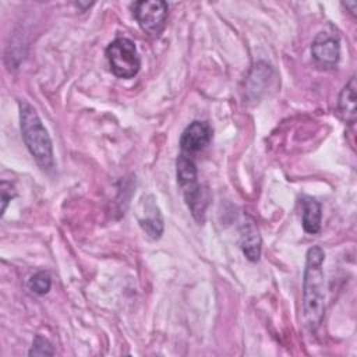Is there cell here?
Wrapping results in <instances>:
<instances>
[{"instance_id": "4", "label": "cell", "mask_w": 357, "mask_h": 357, "mask_svg": "<svg viewBox=\"0 0 357 357\" xmlns=\"http://www.w3.org/2000/svg\"><path fill=\"white\" fill-rule=\"evenodd\" d=\"M167 3L162 0L153 1H135L132 4V14L144 32L152 36H158L166 24Z\"/></svg>"}, {"instance_id": "3", "label": "cell", "mask_w": 357, "mask_h": 357, "mask_svg": "<svg viewBox=\"0 0 357 357\" xmlns=\"http://www.w3.org/2000/svg\"><path fill=\"white\" fill-rule=\"evenodd\" d=\"M106 57L112 73L119 78H132L138 74L141 59L135 43L128 38H117L106 47Z\"/></svg>"}, {"instance_id": "10", "label": "cell", "mask_w": 357, "mask_h": 357, "mask_svg": "<svg viewBox=\"0 0 357 357\" xmlns=\"http://www.w3.org/2000/svg\"><path fill=\"white\" fill-rule=\"evenodd\" d=\"M339 112L349 124L356 121V77H351L339 95Z\"/></svg>"}, {"instance_id": "7", "label": "cell", "mask_w": 357, "mask_h": 357, "mask_svg": "<svg viewBox=\"0 0 357 357\" xmlns=\"http://www.w3.org/2000/svg\"><path fill=\"white\" fill-rule=\"evenodd\" d=\"M183 190V195L185 199V204L188 206V209L191 211L192 216L195 218L197 222L202 223L205 219V211L209 205V190L199 184L197 178L190 180L187 183H184L183 185H180Z\"/></svg>"}, {"instance_id": "9", "label": "cell", "mask_w": 357, "mask_h": 357, "mask_svg": "<svg viewBox=\"0 0 357 357\" xmlns=\"http://www.w3.org/2000/svg\"><path fill=\"white\" fill-rule=\"evenodd\" d=\"M240 241H241V250L248 261L255 262L259 259L261 255V236L251 219H245V222L241 225L240 229Z\"/></svg>"}, {"instance_id": "14", "label": "cell", "mask_w": 357, "mask_h": 357, "mask_svg": "<svg viewBox=\"0 0 357 357\" xmlns=\"http://www.w3.org/2000/svg\"><path fill=\"white\" fill-rule=\"evenodd\" d=\"M0 194H1V215H4L8 202L13 198H15L17 191H15V187L10 181L3 180L1 184H0Z\"/></svg>"}, {"instance_id": "12", "label": "cell", "mask_w": 357, "mask_h": 357, "mask_svg": "<svg viewBox=\"0 0 357 357\" xmlns=\"http://www.w3.org/2000/svg\"><path fill=\"white\" fill-rule=\"evenodd\" d=\"M52 286V279L50 275L45 271H39L33 273L29 280H28V287L31 291H33L38 296H43L50 290Z\"/></svg>"}, {"instance_id": "8", "label": "cell", "mask_w": 357, "mask_h": 357, "mask_svg": "<svg viewBox=\"0 0 357 357\" xmlns=\"http://www.w3.org/2000/svg\"><path fill=\"white\" fill-rule=\"evenodd\" d=\"M141 213L138 215V222L141 229L153 240L159 238L163 233V219L160 211L152 195H146L141 201Z\"/></svg>"}, {"instance_id": "11", "label": "cell", "mask_w": 357, "mask_h": 357, "mask_svg": "<svg viewBox=\"0 0 357 357\" xmlns=\"http://www.w3.org/2000/svg\"><path fill=\"white\" fill-rule=\"evenodd\" d=\"M303 205V229L310 234H315L321 229V204L311 197L301 199Z\"/></svg>"}, {"instance_id": "5", "label": "cell", "mask_w": 357, "mask_h": 357, "mask_svg": "<svg viewBox=\"0 0 357 357\" xmlns=\"http://www.w3.org/2000/svg\"><path fill=\"white\" fill-rule=\"evenodd\" d=\"M312 59L325 68H332L340 57V38L332 26L319 32L311 45Z\"/></svg>"}, {"instance_id": "2", "label": "cell", "mask_w": 357, "mask_h": 357, "mask_svg": "<svg viewBox=\"0 0 357 357\" xmlns=\"http://www.w3.org/2000/svg\"><path fill=\"white\" fill-rule=\"evenodd\" d=\"M18 107L21 132L29 153L43 170L52 169L54 165L53 146L45 126L42 124L36 110L28 102L20 100Z\"/></svg>"}, {"instance_id": "13", "label": "cell", "mask_w": 357, "mask_h": 357, "mask_svg": "<svg viewBox=\"0 0 357 357\" xmlns=\"http://www.w3.org/2000/svg\"><path fill=\"white\" fill-rule=\"evenodd\" d=\"M54 350L47 339L42 337L40 335H36L32 343V347L29 350V356H53Z\"/></svg>"}, {"instance_id": "6", "label": "cell", "mask_w": 357, "mask_h": 357, "mask_svg": "<svg viewBox=\"0 0 357 357\" xmlns=\"http://www.w3.org/2000/svg\"><path fill=\"white\" fill-rule=\"evenodd\" d=\"M212 138V130L205 121H192L185 127L180 137V149L181 153L187 156H194L202 151Z\"/></svg>"}, {"instance_id": "15", "label": "cell", "mask_w": 357, "mask_h": 357, "mask_svg": "<svg viewBox=\"0 0 357 357\" xmlns=\"http://www.w3.org/2000/svg\"><path fill=\"white\" fill-rule=\"evenodd\" d=\"M343 6L346 7V8H350V13L353 14V15H356V8H357V1H346V3H343Z\"/></svg>"}, {"instance_id": "1", "label": "cell", "mask_w": 357, "mask_h": 357, "mask_svg": "<svg viewBox=\"0 0 357 357\" xmlns=\"http://www.w3.org/2000/svg\"><path fill=\"white\" fill-rule=\"evenodd\" d=\"M324 250L314 245L307 251L304 280H303V308L304 318L311 331H315L324 318L325 293H324Z\"/></svg>"}]
</instances>
